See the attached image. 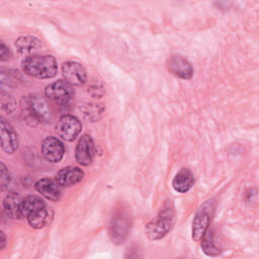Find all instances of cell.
I'll use <instances>...</instances> for the list:
<instances>
[{"label": "cell", "instance_id": "obj_23", "mask_svg": "<svg viewBox=\"0 0 259 259\" xmlns=\"http://www.w3.org/2000/svg\"><path fill=\"white\" fill-rule=\"evenodd\" d=\"M88 93L93 98H101L105 94V88L100 81H92L88 87Z\"/></svg>", "mask_w": 259, "mask_h": 259}, {"label": "cell", "instance_id": "obj_3", "mask_svg": "<svg viewBox=\"0 0 259 259\" xmlns=\"http://www.w3.org/2000/svg\"><path fill=\"white\" fill-rule=\"evenodd\" d=\"M175 222V210L171 200L164 203L158 215L146 226L147 236L151 240H160L172 229Z\"/></svg>", "mask_w": 259, "mask_h": 259}, {"label": "cell", "instance_id": "obj_19", "mask_svg": "<svg viewBox=\"0 0 259 259\" xmlns=\"http://www.w3.org/2000/svg\"><path fill=\"white\" fill-rule=\"evenodd\" d=\"M46 206L44 199L37 195H28L23 198L21 204V217L27 218L30 213Z\"/></svg>", "mask_w": 259, "mask_h": 259}, {"label": "cell", "instance_id": "obj_7", "mask_svg": "<svg viewBox=\"0 0 259 259\" xmlns=\"http://www.w3.org/2000/svg\"><path fill=\"white\" fill-rule=\"evenodd\" d=\"M40 151L42 157L52 163L60 162L65 154V147L62 141L56 137H47L42 140Z\"/></svg>", "mask_w": 259, "mask_h": 259}, {"label": "cell", "instance_id": "obj_9", "mask_svg": "<svg viewBox=\"0 0 259 259\" xmlns=\"http://www.w3.org/2000/svg\"><path fill=\"white\" fill-rule=\"evenodd\" d=\"M62 73L65 77V80L71 85L82 86L86 82V70L78 62L68 61L62 66Z\"/></svg>", "mask_w": 259, "mask_h": 259}, {"label": "cell", "instance_id": "obj_5", "mask_svg": "<svg viewBox=\"0 0 259 259\" xmlns=\"http://www.w3.org/2000/svg\"><path fill=\"white\" fill-rule=\"evenodd\" d=\"M82 130L81 121L74 115L64 114L62 115L56 124V131L60 138L67 142L74 141Z\"/></svg>", "mask_w": 259, "mask_h": 259}, {"label": "cell", "instance_id": "obj_18", "mask_svg": "<svg viewBox=\"0 0 259 259\" xmlns=\"http://www.w3.org/2000/svg\"><path fill=\"white\" fill-rule=\"evenodd\" d=\"M53 218V211L51 208L45 206L30 213L26 219L29 226L33 229H42L46 227Z\"/></svg>", "mask_w": 259, "mask_h": 259}, {"label": "cell", "instance_id": "obj_14", "mask_svg": "<svg viewBox=\"0 0 259 259\" xmlns=\"http://www.w3.org/2000/svg\"><path fill=\"white\" fill-rule=\"evenodd\" d=\"M84 177V172L76 166H67L59 170L55 179L62 187H70L79 183Z\"/></svg>", "mask_w": 259, "mask_h": 259}, {"label": "cell", "instance_id": "obj_12", "mask_svg": "<svg viewBox=\"0 0 259 259\" xmlns=\"http://www.w3.org/2000/svg\"><path fill=\"white\" fill-rule=\"evenodd\" d=\"M167 67H168V70L173 75L181 79L187 80V79H190L193 75V68L191 64L188 62V60H186L185 58L179 55L171 56L168 59Z\"/></svg>", "mask_w": 259, "mask_h": 259}, {"label": "cell", "instance_id": "obj_1", "mask_svg": "<svg viewBox=\"0 0 259 259\" xmlns=\"http://www.w3.org/2000/svg\"><path fill=\"white\" fill-rule=\"evenodd\" d=\"M21 111L24 119L31 125L50 122L52 111L45 97L32 94L22 99Z\"/></svg>", "mask_w": 259, "mask_h": 259}, {"label": "cell", "instance_id": "obj_13", "mask_svg": "<svg viewBox=\"0 0 259 259\" xmlns=\"http://www.w3.org/2000/svg\"><path fill=\"white\" fill-rule=\"evenodd\" d=\"M61 187L62 186L57 182L56 179L49 178V177L41 178L38 181H36V183L34 184V188L40 195L53 201H57L61 198L62 196Z\"/></svg>", "mask_w": 259, "mask_h": 259}, {"label": "cell", "instance_id": "obj_4", "mask_svg": "<svg viewBox=\"0 0 259 259\" xmlns=\"http://www.w3.org/2000/svg\"><path fill=\"white\" fill-rule=\"evenodd\" d=\"M45 93L48 99L60 105L69 104L74 99L75 95L73 85L66 80H58L49 84L46 87Z\"/></svg>", "mask_w": 259, "mask_h": 259}, {"label": "cell", "instance_id": "obj_20", "mask_svg": "<svg viewBox=\"0 0 259 259\" xmlns=\"http://www.w3.org/2000/svg\"><path fill=\"white\" fill-rule=\"evenodd\" d=\"M104 107L101 104L97 103H88L83 106L82 112L84 117L89 121H96L100 118V116L103 114Z\"/></svg>", "mask_w": 259, "mask_h": 259}, {"label": "cell", "instance_id": "obj_15", "mask_svg": "<svg viewBox=\"0 0 259 259\" xmlns=\"http://www.w3.org/2000/svg\"><path fill=\"white\" fill-rule=\"evenodd\" d=\"M23 198L14 192L8 193L3 199V208L6 214L11 219H22L21 204Z\"/></svg>", "mask_w": 259, "mask_h": 259}, {"label": "cell", "instance_id": "obj_24", "mask_svg": "<svg viewBox=\"0 0 259 259\" xmlns=\"http://www.w3.org/2000/svg\"><path fill=\"white\" fill-rule=\"evenodd\" d=\"M0 183H1V190H5L10 183V175L9 172L3 162L0 163Z\"/></svg>", "mask_w": 259, "mask_h": 259}, {"label": "cell", "instance_id": "obj_25", "mask_svg": "<svg viewBox=\"0 0 259 259\" xmlns=\"http://www.w3.org/2000/svg\"><path fill=\"white\" fill-rule=\"evenodd\" d=\"M11 56V52L9 50V48L3 42L1 41V46H0V60L1 61H7Z\"/></svg>", "mask_w": 259, "mask_h": 259}, {"label": "cell", "instance_id": "obj_22", "mask_svg": "<svg viewBox=\"0 0 259 259\" xmlns=\"http://www.w3.org/2000/svg\"><path fill=\"white\" fill-rule=\"evenodd\" d=\"M1 107L7 113H11L16 108V101L11 95L2 91L1 92Z\"/></svg>", "mask_w": 259, "mask_h": 259}, {"label": "cell", "instance_id": "obj_17", "mask_svg": "<svg viewBox=\"0 0 259 259\" xmlns=\"http://www.w3.org/2000/svg\"><path fill=\"white\" fill-rule=\"evenodd\" d=\"M15 47L20 54L32 56L40 49L41 44L36 36L22 35L16 39Z\"/></svg>", "mask_w": 259, "mask_h": 259}, {"label": "cell", "instance_id": "obj_2", "mask_svg": "<svg viewBox=\"0 0 259 259\" xmlns=\"http://www.w3.org/2000/svg\"><path fill=\"white\" fill-rule=\"evenodd\" d=\"M22 69L25 74L39 78H53L58 71L56 59L51 55H32L22 61Z\"/></svg>", "mask_w": 259, "mask_h": 259}, {"label": "cell", "instance_id": "obj_26", "mask_svg": "<svg viewBox=\"0 0 259 259\" xmlns=\"http://www.w3.org/2000/svg\"><path fill=\"white\" fill-rule=\"evenodd\" d=\"M0 237H1V243H0V250H2L5 246V235L3 232H0Z\"/></svg>", "mask_w": 259, "mask_h": 259}, {"label": "cell", "instance_id": "obj_8", "mask_svg": "<svg viewBox=\"0 0 259 259\" xmlns=\"http://www.w3.org/2000/svg\"><path fill=\"white\" fill-rule=\"evenodd\" d=\"M130 218L123 212H117L111 220L110 237L116 244H120L125 240L130 231Z\"/></svg>", "mask_w": 259, "mask_h": 259}, {"label": "cell", "instance_id": "obj_16", "mask_svg": "<svg viewBox=\"0 0 259 259\" xmlns=\"http://www.w3.org/2000/svg\"><path fill=\"white\" fill-rule=\"evenodd\" d=\"M194 184V176L192 172L187 168H182L173 178L172 186L180 193H185L191 189Z\"/></svg>", "mask_w": 259, "mask_h": 259}, {"label": "cell", "instance_id": "obj_11", "mask_svg": "<svg viewBox=\"0 0 259 259\" xmlns=\"http://www.w3.org/2000/svg\"><path fill=\"white\" fill-rule=\"evenodd\" d=\"M1 148L7 154H13L18 148V138L13 126L2 116L1 117Z\"/></svg>", "mask_w": 259, "mask_h": 259}, {"label": "cell", "instance_id": "obj_6", "mask_svg": "<svg viewBox=\"0 0 259 259\" xmlns=\"http://www.w3.org/2000/svg\"><path fill=\"white\" fill-rule=\"evenodd\" d=\"M211 206L208 203H204L195 213L194 219L192 221V230L191 235L192 239L196 242L200 241L201 238L204 236L206 231L208 230L210 224V212Z\"/></svg>", "mask_w": 259, "mask_h": 259}, {"label": "cell", "instance_id": "obj_10", "mask_svg": "<svg viewBox=\"0 0 259 259\" xmlns=\"http://www.w3.org/2000/svg\"><path fill=\"white\" fill-rule=\"evenodd\" d=\"M76 161L82 166H89L94 158V143L92 138L85 134L83 135L76 146L75 150Z\"/></svg>", "mask_w": 259, "mask_h": 259}, {"label": "cell", "instance_id": "obj_21", "mask_svg": "<svg viewBox=\"0 0 259 259\" xmlns=\"http://www.w3.org/2000/svg\"><path fill=\"white\" fill-rule=\"evenodd\" d=\"M201 249L208 256H217L220 254V249L213 242V236L211 231L207 230L204 236L201 238Z\"/></svg>", "mask_w": 259, "mask_h": 259}]
</instances>
